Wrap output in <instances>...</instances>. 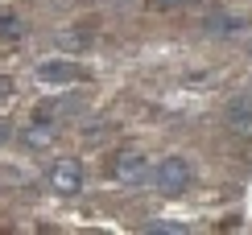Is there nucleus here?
<instances>
[{"label":"nucleus","mask_w":252,"mask_h":235,"mask_svg":"<svg viewBox=\"0 0 252 235\" xmlns=\"http://www.w3.org/2000/svg\"><path fill=\"white\" fill-rule=\"evenodd\" d=\"M149 174H153L149 153H141V148H120V153L108 157V177L116 186H141Z\"/></svg>","instance_id":"obj_1"},{"label":"nucleus","mask_w":252,"mask_h":235,"mask_svg":"<svg viewBox=\"0 0 252 235\" xmlns=\"http://www.w3.org/2000/svg\"><path fill=\"white\" fill-rule=\"evenodd\" d=\"M153 186L161 190V194H182V190H190V181H194V165L186 161L182 153H174V157H161V161L153 165Z\"/></svg>","instance_id":"obj_2"},{"label":"nucleus","mask_w":252,"mask_h":235,"mask_svg":"<svg viewBox=\"0 0 252 235\" xmlns=\"http://www.w3.org/2000/svg\"><path fill=\"white\" fill-rule=\"evenodd\" d=\"M50 190L62 194V198L83 194V161L79 157H58V161L50 165Z\"/></svg>","instance_id":"obj_3"},{"label":"nucleus","mask_w":252,"mask_h":235,"mask_svg":"<svg viewBox=\"0 0 252 235\" xmlns=\"http://www.w3.org/2000/svg\"><path fill=\"white\" fill-rule=\"evenodd\" d=\"M37 79L46 83V87H70V83H83L87 79V70L79 66V62H66V58H50L37 66Z\"/></svg>","instance_id":"obj_4"},{"label":"nucleus","mask_w":252,"mask_h":235,"mask_svg":"<svg viewBox=\"0 0 252 235\" xmlns=\"http://www.w3.org/2000/svg\"><path fill=\"white\" fill-rule=\"evenodd\" d=\"M223 124L232 136H244V141H252V95H236L232 103L223 108Z\"/></svg>","instance_id":"obj_5"},{"label":"nucleus","mask_w":252,"mask_h":235,"mask_svg":"<svg viewBox=\"0 0 252 235\" xmlns=\"http://www.w3.org/2000/svg\"><path fill=\"white\" fill-rule=\"evenodd\" d=\"M244 29H248V17H236V13H215V17H207V33H215V37L244 33Z\"/></svg>","instance_id":"obj_6"},{"label":"nucleus","mask_w":252,"mask_h":235,"mask_svg":"<svg viewBox=\"0 0 252 235\" xmlns=\"http://www.w3.org/2000/svg\"><path fill=\"white\" fill-rule=\"evenodd\" d=\"M54 132H58L54 120H37V116H33V124L25 128V145H29V148H41V145L54 141Z\"/></svg>","instance_id":"obj_7"},{"label":"nucleus","mask_w":252,"mask_h":235,"mask_svg":"<svg viewBox=\"0 0 252 235\" xmlns=\"http://www.w3.org/2000/svg\"><path fill=\"white\" fill-rule=\"evenodd\" d=\"M21 33H25V21L17 13H0V41H17Z\"/></svg>","instance_id":"obj_8"},{"label":"nucleus","mask_w":252,"mask_h":235,"mask_svg":"<svg viewBox=\"0 0 252 235\" xmlns=\"http://www.w3.org/2000/svg\"><path fill=\"white\" fill-rule=\"evenodd\" d=\"M145 231H149V235H182L186 227H182V223H145Z\"/></svg>","instance_id":"obj_9"},{"label":"nucleus","mask_w":252,"mask_h":235,"mask_svg":"<svg viewBox=\"0 0 252 235\" xmlns=\"http://www.w3.org/2000/svg\"><path fill=\"white\" fill-rule=\"evenodd\" d=\"M13 87H17V83L8 79V74H0V103H8V99H13Z\"/></svg>","instance_id":"obj_10"},{"label":"nucleus","mask_w":252,"mask_h":235,"mask_svg":"<svg viewBox=\"0 0 252 235\" xmlns=\"http://www.w3.org/2000/svg\"><path fill=\"white\" fill-rule=\"evenodd\" d=\"M186 0H149V8H157V13H170V8H182Z\"/></svg>","instance_id":"obj_11"},{"label":"nucleus","mask_w":252,"mask_h":235,"mask_svg":"<svg viewBox=\"0 0 252 235\" xmlns=\"http://www.w3.org/2000/svg\"><path fill=\"white\" fill-rule=\"evenodd\" d=\"M0 136H4V128H0Z\"/></svg>","instance_id":"obj_12"}]
</instances>
